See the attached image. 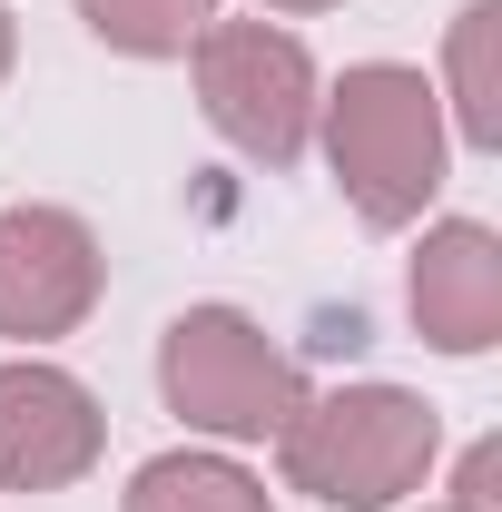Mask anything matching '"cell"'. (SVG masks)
I'll list each match as a JSON object with an SVG mask.
<instances>
[{"label": "cell", "instance_id": "6da1fadb", "mask_svg": "<svg viewBox=\"0 0 502 512\" xmlns=\"http://www.w3.org/2000/svg\"><path fill=\"white\" fill-rule=\"evenodd\" d=\"M443 463V414L414 384H325L276 424V473L286 493L325 512H394L424 493Z\"/></svg>", "mask_w": 502, "mask_h": 512}, {"label": "cell", "instance_id": "ba28073f", "mask_svg": "<svg viewBox=\"0 0 502 512\" xmlns=\"http://www.w3.org/2000/svg\"><path fill=\"white\" fill-rule=\"evenodd\" d=\"M443 128L463 138V148H502V0H463L453 10V30H443Z\"/></svg>", "mask_w": 502, "mask_h": 512}, {"label": "cell", "instance_id": "7a4b0ae2", "mask_svg": "<svg viewBox=\"0 0 502 512\" xmlns=\"http://www.w3.org/2000/svg\"><path fill=\"white\" fill-rule=\"evenodd\" d=\"M315 138H325V168L345 207L365 227H414L443 197V158H453V128L443 99L414 60H355L335 89H315Z\"/></svg>", "mask_w": 502, "mask_h": 512}, {"label": "cell", "instance_id": "7c38bea8", "mask_svg": "<svg viewBox=\"0 0 502 512\" xmlns=\"http://www.w3.org/2000/svg\"><path fill=\"white\" fill-rule=\"evenodd\" d=\"M10 60H20V30H10V0H0V79H10Z\"/></svg>", "mask_w": 502, "mask_h": 512}, {"label": "cell", "instance_id": "30bf717a", "mask_svg": "<svg viewBox=\"0 0 502 512\" xmlns=\"http://www.w3.org/2000/svg\"><path fill=\"white\" fill-rule=\"evenodd\" d=\"M79 20L119 60H188V40L217 20V0H79Z\"/></svg>", "mask_w": 502, "mask_h": 512}, {"label": "cell", "instance_id": "8992f818", "mask_svg": "<svg viewBox=\"0 0 502 512\" xmlns=\"http://www.w3.org/2000/svg\"><path fill=\"white\" fill-rule=\"evenodd\" d=\"M99 453H109V414L69 365L50 355L0 365V493H69L89 483Z\"/></svg>", "mask_w": 502, "mask_h": 512}, {"label": "cell", "instance_id": "52a82bcc", "mask_svg": "<svg viewBox=\"0 0 502 512\" xmlns=\"http://www.w3.org/2000/svg\"><path fill=\"white\" fill-rule=\"evenodd\" d=\"M404 306L434 355H493L502 345V237L483 217H434L404 266Z\"/></svg>", "mask_w": 502, "mask_h": 512}, {"label": "cell", "instance_id": "9c48e42d", "mask_svg": "<svg viewBox=\"0 0 502 512\" xmlns=\"http://www.w3.org/2000/svg\"><path fill=\"white\" fill-rule=\"evenodd\" d=\"M119 512H276L237 453H148L128 473Z\"/></svg>", "mask_w": 502, "mask_h": 512}, {"label": "cell", "instance_id": "4fadbf2b", "mask_svg": "<svg viewBox=\"0 0 502 512\" xmlns=\"http://www.w3.org/2000/svg\"><path fill=\"white\" fill-rule=\"evenodd\" d=\"M256 10H335V0H256Z\"/></svg>", "mask_w": 502, "mask_h": 512}, {"label": "cell", "instance_id": "5bb4252c", "mask_svg": "<svg viewBox=\"0 0 502 512\" xmlns=\"http://www.w3.org/2000/svg\"><path fill=\"white\" fill-rule=\"evenodd\" d=\"M434 512H443V503H434Z\"/></svg>", "mask_w": 502, "mask_h": 512}, {"label": "cell", "instance_id": "5b68a950", "mask_svg": "<svg viewBox=\"0 0 502 512\" xmlns=\"http://www.w3.org/2000/svg\"><path fill=\"white\" fill-rule=\"evenodd\" d=\"M109 286V256L89 237V217L69 207H0V335L20 355H40L50 335H79Z\"/></svg>", "mask_w": 502, "mask_h": 512}, {"label": "cell", "instance_id": "3957f363", "mask_svg": "<svg viewBox=\"0 0 502 512\" xmlns=\"http://www.w3.org/2000/svg\"><path fill=\"white\" fill-rule=\"evenodd\" d=\"M158 394L207 444H276V424L306 404V375L247 306H188L158 335Z\"/></svg>", "mask_w": 502, "mask_h": 512}, {"label": "cell", "instance_id": "8fae6325", "mask_svg": "<svg viewBox=\"0 0 502 512\" xmlns=\"http://www.w3.org/2000/svg\"><path fill=\"white\" fill-rule=\"evenodd\" d=\"M443 512H502V444H493V434L453 463V493H443Z\"/></svg>", "mask_w": 502, "mask_h": 512}, {"label": "cell", "instance_id": "277c9868", "mask_svg": "<svg viewBox=\"0 0 502 512\" xmlns=\"http://www.w3.org/2000/svg\"><path fill=\"white\" fill-rule=\"evenodd\" d=\"M188 69H197L207 128L237 158L296 168L315 148V60H306L296 30H276V20H207L188 40Z\"/></svg>", "mask_w": 502, "mask_h": 512}]
</instances>
